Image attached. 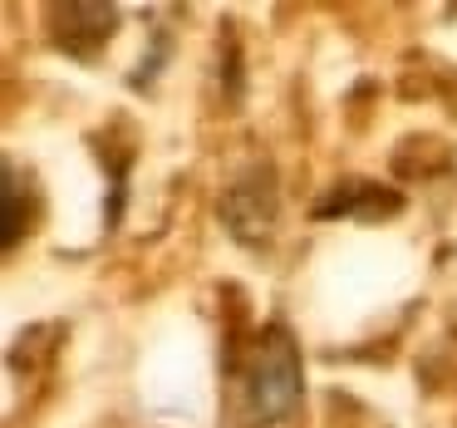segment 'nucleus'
I'll return each instance as SVG.
<instances>
[{"label": "nucleus", "mask_w": 457, "mask_h": 428, "mask_svg": "<svg viewBox=\"0 0 457 428\" xmlns=\"http://www.w3.org/2000/svg\"><path fill=\"white\" fill-rule=\"evenodd\" d=\"M241 399H246L251 424H280V418L295 414V404H300V355H295V340H290L286 330H270V335L261 340L256 359L246 365Z\"/></svg>", "instance_id": "obj_1"}]
</instances>
